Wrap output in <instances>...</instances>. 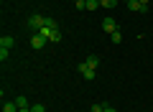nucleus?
Wrapping results in <instances>:
<instances>
[{
    "label": "nucleus",
    "mask_w": 153,
    "mask_h": 112,
    "mask_svg": "<svg viewBox=\"0 0 153 112\" xmlns=\"http://www.w3.org/2000/svg\"><path fill=\"white\" fill-rule=\"evenodd\" d=\"M26 26H28V31L38 33V31H41V28L46 26V16H38V13H36V16H31V18H28V21H26Z\"/></svg>",
    "instance_id": "1"
},
{
    "label": "nucleus",
    "mask_w": 153,
    "mask_h": 112,
    "mask_svg": "<svg viewBox=\"0 0 153 112\" xmlns=\"http://www.w3.org/2000/svg\"><path fill=\"white\" fill-rule=\"evenodd\" d=\"M46 41H49L46 36H41V33H33V36H31V48H36V51H38V48H44V46H46Z\"/></svg>",
    "instance_id": "2"
},
{
    "label": "nucleus",
    "mask_w": 153,
    "mask_h": 112,
    "mask_svg": "<svg viewBox=\"0 0 153 112\" xmlns=\"http://www.w3.org/2000/svg\"><path fill=\"white\" fill-rule=\"evenodd\" d=\"M102 31L105 33H107V36H110V33H115V31H117V23H115V18H105V21H102Z\"/></svg>",
    "instance_id": "3"
},
{
    "label": "nucleus",
    "mask_w": 153,
    "mask_h": 112,
    "mask_svg": "<svg viewBox=\"0 0 153 112\" xmlns=\"http://www.w3.org/2000/svg\"><path fill=\"white\" fill-rule=\"evenodd\" d=\"M79 74H84V76H87V82H92L94 76H97V69H89L87 61H84V64H79Z\"/></svg>",
    "instance_id": "4"
},
{
    "label": "nucleus",
    "mask_w": 153,
    "mask_h": 112,
    "mask_svg": "<svg viewBox=\"0 0 153 112\" xmlns=\"http://www.w3.org/2000/svg\"><path fill=\"white\" fill-rule=\"evenodd\" d=\"M13 46H16L13 36H0V48H13Z\"/></svg>",
    "instance_id": "5"
},
{
    "label": "nucleus",
    "mask_w": 153,
    "mask_h": 112,
    "mask_svg": "<svg viewBox=\"0 0 153 112\" xmlns=\"http://www.w3.org/2000/svg\"><path fill=\"white\" fill-rule=\"evenodd\" d=\"M128 8H130V10H135V13H148V5H140L138 0H130V3H128Z\"/></svg>",
    "instance_id": "6"
},
{
    "label": "nucleus",
    "mask_w": 153,
    "mask_h": 112,
    "mask_svg": "<svg viewBox=\"0 0 153 112\" xmlns=\"http://www.w3.org/2000/svg\"><path fill=\"white\" fill-rule=\"evenodd\" d=\"M87 66L89 69H97L100 66V56H87Z\"/></svg>",
    "instance_id": "7"
},
{
    "label": "nucleus",
    "mask_w": 153,
    "mask_h": 112,
    "mask_svg": "<svg viewBox=\"0 0 153 112\" xmlns=\"http://www.w3.org/2000/svg\"><path fill=\"white\" fill-rule=\"evenodd\" d=\"M3 112H18V105L16 102H3Z\"/></svg>",
    "instance_id": "8"
},
{
    "label": "nucleus",
    "mask_w": 153,
    "mask_h": 112,
    "mask_svg": "<svg viewBox=\"0 0 153 112\" xmlns=\"http://www.w3.org/2000/svg\"><path fill=\"white\" fill-rule=\"evenodd\" d=\"M16 105H18V110H26L28 107V97H16Z\"/></svg>",
    "instance_id": "9"
},
{
    "label": "nucleus",
    "mask_w": 153,
    "mask_h": 112,
    "mask_svg": "<svg viewBox=\"0 0 153 112\" xmlns=\"http://www.w3.org/2000/svg\"><path fill=\"white\" fill-rule=\"evenodd\" d=\"M49 41H54V43L61 41V31H59V28H54V31H51V38H49Z\"/></svg>",
    "instance_id": "10"
},
{
    "label": "nucleus",
    "mask_w": 153,
    "mask_h": 112,
    "mask_svg": "<svg viewBox=\"0 0 153 112\" xmlns=\"http://www.w3.org/2000/svg\"><path fill=\"white\" fill-rule=\"evenodd\" d=\"M100 5L110 10V8H115V5H117V0H100Z\"/></svg>",
    "instance_id": "11"
},
{
    "label": "nucleus",
    "mask_w": 153,
    "mask_h": 112,
    "mask_svg": "<svg viewBox=\"0 0 153 112\" xmlns=\"http://www.w3.org/2000/svg\"><path fill=\"white\" fill-rule=\"evenodd\" d=\"M110 38H112V43H120V41H123V33H120V28H117L115 33H110Z\"/></svg>",
    "instance_id": "12"
},
{
    "label": "nucleus",
    "mask_w": 153,
    "mask_h": 112,
    "mask_svg": "<svg viewBox=\"0 0 153 112\" xmlns=\"http://www.w3.org/2000/svg\"><path fill=\"white\" fill-rule=\"evenodd\" d=\"M100 8V0H87V10H97Z\"/></svg>",
    "instance_id": "13"
},
{
    "label": "nucleus",
    "mask_w": 153,
    "mask_h": 112,
    "mask_svg": "<svg viewBox=\"0 0 153 112\" xmlns=\"http://www.w3.org/2000/svg\"><path fill=\"white\" fill-rule=\"evenodd\" d=\"M46 28H51V31H54V28H59V23H56L54 18H49V16H46Z\"/></svg>",
    "instance_id": "14"
},
{
    "label": "nucleus",
    "mask_w": 153,
    "mask_h": 112,
    "mask_svg": "<svg viewBox=\"0 0 153 112\" xmlns=\"http://www.w3.org/2000/svg\"><path fill=\"white\" fill-rule=\"evenodd\" d=\"M102 110H105L102 102H94V105H92V112H102Z\"/></svg>",
    "instance_id": "15"
},
{
    "label": "nucleus",
    "mask_w": 153,
    "mask_h": 112,
    "mask_svg": "<svg viewBox=\"0 0 153 112\" xmlns=\"http://www.w3.org/2000/svg\"><path fill=\"white\" fill-rule=\"evenodd\" d=\"M8 51H10V48H0V61H3V64H5V59H8Z\"/></svg>",
    "instance_id": "16"
},
{
    "label": "nucleus",
    "mask_w": 153,
    "mask_h": 112,
    "mask_svg": "<svg viewBox=\"0 0 153 112\" xmlns=\"http://www.w3.org/2000/svg\"><path fill=\"white\" fill-rule=\"evenodd\" d=\"M31 112H46L44 105H31Z\"/></svg>",
    "instance_id": "17"
},
{
    "label": "nucleus",
    "mask_w": 153,
    "mask_h": 112,
    "mask_svg": "<svg viewBox=\"0 0 153 112\" xmlns=\"http://www.w3.org/2000/svg\"><path fill=\"white\" fill-rule=\"evenodd\" d=\"M102 112H117V110H115V107H110V105H105V110Z\"/></svg>",
    "instance_id": "18"
},
{
    "label": "nucleus",
    "mask_w": 153,
    "mask_h": 112,
    "mask_svg": "<svg viewBox=\"0 0 153 112\" xmlns=\"http://www.w3.org/2000/svg\"><path fill=\"white\" fill-rule=\"evenodd\" d=\"M138 3H140V5H148V0H138Z\"/></svg>",
    "instance_id": "19"
},
{
    "label": "nucleus",
    "mask_w": 153,
    "mask_h": 112,
    "mask_svg": "<svg viewBox=\"0 0 153 112\" xmlns=\"http://www.w3.org/2000/svg\"><path fill=\"white\" fill-rule=\"evenodd\" d=\"M18 112H31V107H26V110H18Z\"/></svg>",
    "instance_id": "20"
},
{
    "label": "nucleus",
    "mask_w": 153,
    "mask_h": 112,
    "mask_svg": "<svg viewBox=\"0 0 153 112\" xmlns=\"http://www.w3.org/2000/svg\"><path fill=\"white\" fill-rule=\"evenodd\" d=\"M125 3H130V0H125Z\"/></svg>",
    "instance_id": "21"
}]
</instances>
